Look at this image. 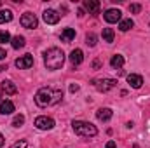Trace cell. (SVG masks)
Segmentation results:
<instances>
[{"label":"cell","mask_w":150,"mask_h":148,"mask_svg":"<svg viewBox=\"0 0 150 148\" xmlns=\"http://www.w3.org/2000/svg\"><path fill=\"white\" fill-rule=\"evenodd\" d=\"M113 37H115V33H113L112 28H103V40H105V42L112 44V42H113Z\"/></svg>","instance_id":"21"},{"label":"cell","mask_w":150,"mask_h":148,"mask_svg":"<svg viewBox=\"0 0 150 148\" xmlns=\"http://www.w3.org/2000/svg\"><path fill=\"white\" fill-rule=\"evenodd\" d=\"M12 111H14V103H12V101L5 99V101L0 103V113H2V115H11Z\"/></svg>","instance_id":"15"},{"label":"cell","mask_w":150,"mask_h":148,"mask_svg":"<svg viewBox=\"0 0 150 148\" xmlns=\"http://www.w3.org/2000/svg\"><path fill=\"white\" fill-rule=\"evenodd\" d=\"M59 38H61V42H72L75 38V30L74 28H65V30L61 32Z\"/></svg>","instance_id":"17"},{"label":"cell","mask_w":150,"mask_h":148,"mask_svg":"<svg viewBox=\"0 0 150 148\" xmlns=\"http://www.w3.org/2000/svg\"><path fill=\"white\" fill-rule=\"evenodd\" d=\"M103 18H105L107 23H117V21L122 19V12H120L119 9H108V11L103 14Z\"/></svg>","instance_id":"8"},{"label":"cell","mask_w":150,"mask_h":148,"mask_svg":"<svg viewBox=\"0 0 150 148\" xmlns=\"http://www.w3.org/2000/svg\"><path fill=\"white\" fill-rule=\"evenodd\" d=\"M129 11H131L133 14H138V12L142 11V5H140V4H131V5H129Z\"/></svg>","instance_id":"25"},{"label":"cell","mask_w":150,"mask_h":148,"mask_svg":"<svg viewBox=\"0 0 150 148\" xmlns=\"http://www.w3.org/2000/svg\"><path fill=\"white\" fill-rule=\"evenodd\" d=\"M11 148H26V140H21V141H16Z\"/></svg>","instance_id":"26"},{"label":"cell","mask_w":150,"mask_h":148,"mask_svg":"<svg viewBox=\"0 0 150 148\" xmlns=\"http://www.w3.org/2000/svg\"><path fill=\"white\" fill-rule=\"evenodd\" d=\"M23 124H25V115L19 113V115H16V117L12 118V125H14V127H21Z\"/></svg>","instance_id":"22"},{"label":"cell","mask_w":150,"mask_h":148,"mask_svg":"<svg viewBox=\"0 0 150 148\" xmlns=\"http://www.w3.org/2000/svg\"><path fill=\"white\" fill-rule=\"evenodd\" d=\"M9 21H12V11H9V9H2V11H0V25L9 23Z\"/></svg>","instance_id":"18"},{"label":"cell","mask_w":150,"mask_h":148,"mask_svg":"<svg viewBox=\"0 0 150 148\" xmlns=\"http://www.w3.org/2000/svg\"><path fill=\"white\" fill-rule=\"evenodd\" d=\"M5 58H7V52H5V49L0 47V59H5Z\"/></svg>","instance_id":"27"},{"label":"cell","mask_w":150,"mask_h":148,"mask_svg":"<svg viewBox=\"0 0 150 148\" xmlns=\"http://www.w3.org/2000/svg\"><path fill=\"white\" fill-rule=\"evenodd\" d=\"M122 65H124V56H120V54L112 56V59H110V66H112L113 70H120Z\"/></svg>","instance_id":"16"},{"label":"cell","mask_w":150,"mask_h":148,"mask_svg":"<svg viewBox=\"0 0 150 148\" xmlns=\"http://www.w3.org/2000/svg\"><path fill=\"white\" fill-rule=\"evenodd\" d=\"M65 63V52L58 47H51L44 52V65L47 70H59Z\"/></svg>","instance_id":"2"},{"label":"cell","mask_w":150,"mask_h":148,"mask_svg":"<svg viewBox=\"0 0 150 148\" xmlns=\"http://www.w3.org/2000/svg\"><path fill=\"white\" fill-rule=\"evenodd\" d=\"M4 143H5V140H4V136L0 134V147H4Z\"/></svg>","instance_id":"32"},{"label":"cell","mask_w":150,"mask_h":148,"mask_svg":"<svg viewBox=\"0 0 150 148\" xmlns=\"http://www.w3.org/2000/svg\"><path fill=\"white\" fill-rule=\"evenodd\" d=\"M4 70H7V66H4V65H0V72H4Z\"/></svg>","instance_id":"33"},{"label":"cell","mask_w":150,"mask_h":148,"mask_svg":"<svg viewBox=\"0 0 150 148\" xmlns=\"http://www.w3.org/2000/svg\"><path fill=\"white\" fill-rule=\"evenodd\" d=\"M100 66H101V63H100V61H98V59H96V61H94V63H93V68H94V70H98V68H100Z\"/></svg>","instance_id":"30"},{"label":"cell","mask_w":150,"mask_h":148,"mask_svg":"<svg viewBox=\"0 0 150 148\" xmlns=\"http://www.w3.org/2000/svg\"><path fill=\"white\" fill-rule=\"evenodd\" d=\"M127 84L133 87V89H140L142 85H143V77L138 73H131L127 75Z\"/></svg>","instance_id":"10"},{"label":"cell","mask_w":150,"mask_h":148,"mask_svg":"<svg viewBox=\"0 0 150 148\" xmlns=\"http://www.w3.org/2000/svg\"><path fill=\"white\" fill-rule=\"evenodd\" d=\"M63 98V91L61 89H52V87H42L38 89L37 94H35V103L40 108H45V106H51V105H56L59 103Z\"/></svg>","instance_id":"1"},{"label":"cell","mask_w":150,"mask_h":148,"mask_svg":"<svg viewBox=\"0 0 150 148\" xmlns=\"http://www.w3.org/2000/svg\"><path fill=\"white\" fill-rule=\"evenodd\" d=\"M70 61H72V65H80L82 61H84V52L80 51V49H74L72 52H70Z\"/></svg>","instance_id":"13"},{"label":"cell","mask_w":150,"mask_h":148,"mask_svg":"<svg viewBox=\"0 0 150 148\" xmlns=\"http://www.w3.org/2000/svg\"><path fill=\"white\" fill-rule=\"evenodd\" d=\"M7 42H11L9 32H0V44H7Z\"/></svg>","instance_id":"24"},{"label":"cell","mask_w":150,"mask_h":148,"mask_svg":"<svg viewBox=\"0 0 150 148\" xmlns=\"http://www.w3.org/2000/svg\"><path fill=\"white\" fill-rule=\"evenodd\" d=\"M100 2L98 0H84V9L89 12V14H98L100 12Z\"/></svg>","instance_id":"11"},{"label":"cell","mask_w":150,"mask_h":148,"mask_svg":"<svg viewBox=\"0 0 150 148\" xmlns=\"http://www.w3.org/2000/svg\"><path fill=\"white\" fill-rule=\"evenodd\" d=\"M16 66H18L19 70H28V68H32V66H33V56H32V54H25V56L18 58V59H16Z\"/></svg>","instance_id":"7"},{"label":"cell","mask_w":150,"mask_h":148,"mask_svg":"<svg viewBox=\"0 0 150 148\" xmlns=\"http://www.w3.org/2000/svg\"><path fill=\"white\" fill-rule=\"evenodd\" d=\"M93 84L100 92H107L117 85V80L115 78H100V80H93Z\"/></svg>","instance_id":"4"},{"label":"cell","mask_w":150,"mask_h":148,"mask_svg":"<svg viewBox=\"0 0 150 148\" xmlns=\"http://www.w3.org/2000/svg\"><path fill=\"white\" fill-rule=\"evenodd\" d=\"M35 127H37V129H42V131H51V129L54 127V120H52L51 117H45V115L37 117V118H35Z\"/></svg>","instance_id":"6"},{"label":"cell","mask_w":150,"mask_h":148,"mask_svg":"<svg viewBox=\"0 0 150 148\" xmlns=\"http://www.w3.org/2000/svg\"><path fill=\"white\" fill-rule=\"evenodd\" d=\"M113 111L110 108H100L98 113H96V117H98V120H101V122H108L110 118H112Z\"/></svg>","instance_id":"14"},{"label":"cell","mask_w":150,"mask_h":148,"mask_svg":"<svg viewBox=\"0 0 150 148\" xmlns=\"http://www.w3.org/2000/svg\"><path fill=\"white\" fill-rule=\"evenodd\" d=\"M0 89H2L5 94H16V92H18V87H16L11 80H2V82H0Z\"/></svg>","instance_id":"12"},{"label":"cell","mask_w":150,"mask_h":148,"mask_svg":"<svg viewBox=\"0 0 150 148\" xmlns=\"http://www.w3.org/2000/svg\"><path fill=\"white\" fill-rule=\"evenodd\" d=\"M105 148H117V145H115V141H108Z\"/></svg>","instance_id":"29"},{"label":"cell","mask_w":150,"mask_h":148,"mask_svg":"<svg viewBox=\"0 0 150 148\" xmlns=\"http://www.w3.org/2000/svg\"><path fill=\"white\" fill-rule=\"evenodd\" d=\"M19 23H21V26H23V28H28V30L37 28V25H38L37 16H35V14H32V12H25V14L21 16V19H19Z\"/></svg>","instance_id":"5"},{"label":"cell","mask_w":150,"mask_h":148,"mask_svg":"<svg viewBox=\"0 0 150 148\" xmlns=\"http://www.w3.org/2000/svg\"><path fill=\"white\" fill-rule=\"evenodd\" d=\"M77 91H79V85L77 84H72L70 85V92H77Z\"/></svg>","instance_id":"28"},{"label":"cell","mask_w":150,"mask_h":148,"mask_svg":"<svg viewBox=\"0 0 150 148\" xmlns=\"http://www.w3.org/2000/svg\"><path fill=\"white\" fill-rule=\"evenodd\" d=\"M72 127H74L75 134H79V136H84V138H89V136H96V134H98V129H96V125H93L91 122H84V120H74Z\"/></svg>","instance_id":"3"},{"label":"cell","mask_w":150,"mask_h":148,"mask_svg":"<svg viewBox=\"0 0 150 148\" xmlns=\"http://www.w3.org/2000/svg\"><path fill=\"white\" fill-rule=\"evenodd\" d=\"M77 14H79V18H82V16H84V9H79Z\"/></svg>","instance_id":"31"},{"label":"cell","mask_w":150,"mask_h":148,"mask_svg":"<svg viewBox=\"0 0 150 148\" xmlns=\"http://www.w3.org/2000/svg\"><path fill=\"white\" fill-rule=\"evenodd\" d=\"M96 42H98V37H96L94 33H87V37H86V44H87L89 47H94Z\"/></svg>","instance_id":"23"},{"label":"cell","mask_w":150,"mask_h":148,"mask_svg":"<svg viewBox=\"0 0 150 148\" xmlns=\"http://www.w3.org/2000/svg\"><path fill=\"white\" fill-rule=\"evenodd\" d=\"M0 98H2V92H0Z\"/></svg>","instance_id":"34"},{"label":"cell","mask_w":150,"mask_h":148,"mask_svg":"<svg viewBox=\"0 0 150 148\" xmlns=\"http://www.w3.org/2000/svg\"><path fill=\"white\" fill-rule=\"evenodd\" d=\"M133 26H134L133 19H122V21L119 23V30H120V32H127V30H131Z\"/></svg>","instance_id":"19"},{"label":"cell","mask_w":150,"mask_h":148,"mask_svg":"<svg viewBox=\"0 0 150 148\" xmlns=\"http://www.w3.org/2000/svg\"><path fill=\"white\" fill-rule=\"evenodd\" d=\"M42 18H44V21H45L47 25H56V23L59 21V14H58L54 9H47V11L42 14Z\"/></svg>","instance_id":"9"},{"label":"cell","mask_w":150,"mask_h":148,"mask_svg":"<svg viewBox=\"0 0 150 148\" xmlns=\"http://www.w3.org/2000/svg\"><path fill=\"white\" fill-rule=\"evenodd\" d=\"M11 45H12L14 49H21V47H25V37H21V35H16V37L11 40Z\"/></svg>","instance_id":"20"}]
</instances>
